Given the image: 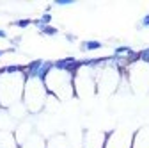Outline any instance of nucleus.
Here are the masks:
<instances>
[{
  "label": "nucleus",
  "instance_id": "obj_1",
  "mask_svg": "<svg viewBox=\"0 0 149 148\" xmlns=\"http://www.w3.org/2000/svg\"><path fill=\"white\" fill-rule=\"evenodd\" d=\"M55 68H59V70H62V71H74L78 66H82V63H78L77 59H73V57H68V59H62V61H57L53 64Z\"/></svg>",
  "mask_w": 149,
  "mask_h": 148
},
{
  "label": "nucleus",
  "instance_id": "obj_2",
  "mask_svg": "<svg viewBox=\"0 0 149 148\" xmlns=\"http://www.w3.org/2000/svg\"><path fill=\"white\" fill-rule=\"evenodd\" d=\"M50 22H52V14H48V13H46V14H43L41 20H34L32 23L41 30V29H43V27H46V23H50Z\"/></svg>",
  "mask_w": 149,
  "mask_h": 148
},
{
  "label": "nucleus",
  "instance_id": "obj_3",
  "mask_svg": "<svg viewBox=\"0 0 149 148\" xmlns=\"http://www.w3.org/2000/svg\"><path fill=\"white\" fill-rule=\"evenodd\" d=\"M103 45L100 41H85V43H82V50H98Z\"/></svg>",
  "mask_w": 149,
  "mask_h": 148
},
{
  "label": "nucleus",
  "instance_id": "obj_4",
  "mask_svg": "<svg viewBox=\"0 0 149 148\" xmlns=\"http://www.w3.org/2000/svg\"><path fill=\"white\" fill-rule=\"evenodd\" d=\"M41 32H43V34H46V36H55V34H57L59 30L55 29V27H50V25H46V27H43V29H41Z\"/></svg>",
  "mask_w": 149,
  "mask_h": 148
},
{
  "label": "nucleus",
  "instance_id": "obj_5",
  "mask_svg": "<svg viewBox=\"0 0 149 148\" xmlns=\"http://www.w3.org/2000/svg\"><path fill=\"white\" fill-rule=\"evenodd\" d=\"M139 59H140V61L149 63V48H146V50H142V52L139 54Z\"/></svg>",
  "mask_w": 149,
  "mask_h": 148
},
{
  "label": "nucleus",
  "instance_id": "obj_6",
  "mask_svg": "<svg viewBox=\"0 0 149 148\" xmlns=\"http://www.w3.org/2000/svg\"><path fill=\"white\" fill-rule=\"evenodd\" d=\"M32 23V20H18V22H14V25H18V27H29Z\"/></svg>",
  "mask_w": 149,
  "mask_h": 148
},
{
  "label": "nucleus",
  "instance_id": "obj_7",
  "mask_svg": "<svg viewBox=\"0 0 149 148\" xmlns=\"http://www.w3.org/2000/svg\"><path fill=\"white\" fill-rule=\"evenodd\" d=\"M140 27H149V14H146L140 22Z\"/></svg>",
  "mask_w": 149,
  "mask_h": 148
},
{
  "label": "nucleus",
  "instance_id": "obj_8",
  "mask_svg": "<svg viewBox=\"0 0 149 148\" xmlns=\"http://www.w3.org/2000/svg\"><path fill=\"white\" fill-rule=\"evenodd\" d=\"M55 4L57 6H69V4H73V0H57Z\"/></svg>",
  "mask_w": 149,
  "mask_h": 148
},
{
  "label": "nucleus",
  "instance_id": "obj_9",
  "mask_svg": "<svg viewBox=\"0 0 149 148\" xmlns=\"http://www.w3.org/2000/svg\"><path fill=\"white\" fill-rule=\"evenodd\" d=\"M0 38H7V34H6L4 30H0Z\"/></svg>",
  "mask_w": 149,
  "mask_h": 148
},
{
  "label": "nucleus",
  "instance_id": "obj_10",
  "mask_svg": "<svg viewBox=\"0 0 149 148\" xmlns=\"http://www.w3.org/2000/svg\"><path fill=\"white\" fill-rule=\"evenodd\" d=\"M2 55H4V50H0V57H2Z\"/></svg>",
  "mask_w": 149,
  "mask_h": 148
}]
</instances>
